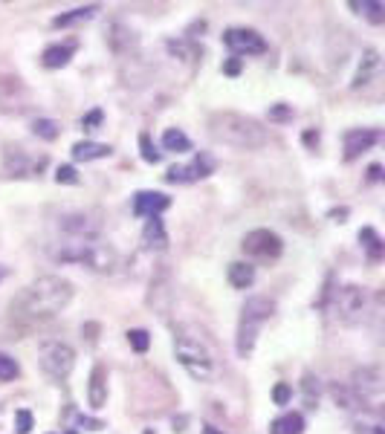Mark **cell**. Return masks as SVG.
I'll list each match as a JSON object with an SVG mask.
<instances>
[{"label": "cell", "mask_w": 385, "mask_h": 434, "mask_svg": "<svg viewBox=\"0 0 385 434\" xmlns=\"http://www.w3.org/2000/svg\"><path fill=\"white\" fill-rule=\"evenodd\" d=\"M301 388H304V397H307V403L313 406L316 399H319V379L313 374H304V382H301Z\"/></svg>", "instance_id": "cell-35"}, {"label": "cell", "mask_w": 385, "mask_h": 434, "mask_svg": "<svg viewBox=\"0 0 385 434\" xmlns=\"http://www.w3.org/2000/svg\"><path fill=\"white\" fill-rule=\"evenodd\" d=\"M377 142H379V131H374V127H350L345 134V159H357L368 148H374Z\"/></svg>", "instance_id": "cell-13"}, {"label": "cell", "mask_w": 385, "mask_h": 434, "mask_svg": "<svg viewBox=\"0 0 385 434\" xmlns=\"http://www.w3.org/2000/svg\"><path fill=\"white\" fill-rule=\"evenodd\" d=\"M32 134H35L38 139H44V142H55V139H58V134H61V125H58L55 119L41 116V119L32 122Z\"/></svg>", "instance_id": "cell-27"}, {"label": "cell", "mask_w": 385, "mask_h": 434, "mask_svg": "<svg viewBox=\"0 0 385 434\" xmlns=\"http://www.w3.org/2000/svg\"><path fill=\"white\" fill-rule=\"evenodd\" d=\"M127 345H131L136 353H145L148 347H151V336H148V330H127Z\"/></svg>", "instance_id": "cell-32"}, {"label": "cell", "mask_w": 385, "mask_h": 434, "mask_svg": "<svg viewBox=\"0 0 385 434\" xmlns=\"http://www.w3.org/2000/svg\"><path fill=\"white\" fill-rule=\"evenodd\" d=\"M21 377V365L15 362L9 353L0 350V382H12V379H18Z\"/></svg>", "instance_id": "cell-29"}, {"label": "cell", "mask_w": 385, "mask_h": 434, "mask_svg": "<svg viewBox=\"0 0 385 434\" xmlns=\"http://www.w3.org/2000/svg\"><path fill=\"white\" fill-rule=\"evenodd\" d=\"M46 168V156H32L24 148H12L6 145L3 151V177L9 180H29V177H41V171Z\"/></svg>", "instance_id": "cell-7"}, {"label": "cell", "mask_w": 385, "mask_h": 434, "mask_svg": "<svg viewBox=\"0 0 385 434\" xmlns=\"http://www.w3.org/2000/svg\"><path fill=\"white\" fill-rule=\"evenodd\" d=\"M174 356L195 382L215 379V353L206 345L203 333H197L195 327L183 325L174 330Z\"/></svg>", "instance_id": "cell-4"}, {"label": "cell", "mask_w": 385, "mask_h": 434, "mask_svg": "<svg viewBox=\"0 0 385 434\" xmlns=\"http://www.w3.org/2000/svg\"><path fill=\"white\" fill-rule=\"evenodd\" d=\"M96 12H99V6H78L73 12H64L58 15V18H53V26L55 29H64V26H75V24H87L96 18Z\"/></svg>", "instance_id": "cell-22"}, {"label": "cell", "mask_w": 385, "mask_h": 434, "mask_svg": "<svg viewBox=\"0 0 385 434\" xmlns=\"http://www.w3.org/2000/svg\"><path fill=\"white\" fill-rule=\"evenodd\" d=\"M70 154H73L75 163H93V159H107L114 154V148L105 142H75Z\"/></svg>", "instance_id": "cell-19"}, {"label": "cell", "mask_w": 385, "mask_h": 434, "mask_svg": "<svg viewBox=\"0 0 385 434\" xmlns=\"http://www.w3.org/2000/svg\"><path fill=\"white\" fill-rule=\"evenodd\" d=\"M330 394H333V399H336V406H342V408H357L359 406V399H357V394L350 391V388H345V385H333L330 388ZM365 406V403H362Z\"/></svg>", "instance_id": "cell-28"}, {"label": "cell", "mask_w": 385, "mask_h": 434, "mask_svg": "<svg viewBox=\"0 0 385 434\" xmlns=\"http://www.w3.org/2000/svg\"><path fill=\"white\" fill-rule=\"evenodd\" d=\"M99 122H102V110H90V114L82 119V127H84V131H93Z\"/></svg>", "instance_id": "cell-39"}, {"label": "cell", "mask_w": 385, "mask_h": 434, "mask_svg": "<svg viewBox=\"0 0 385 434\" xmlns=\"http://www.w3.org/2000/svg\"><path fill=\"white\" fill-rule=\"evenodd\" d=\"M50 258L55 264H78L90 272H99V275H114L122 264L119 252L99 237H70L61 240V244H53Z\"/></svg>", "instance_id": "cell-2"}, {"label": "cell", "mask_w": 385, "mask_h": 434, "mask_svg": "<svg viewBox=\"0 0 385 434\" xmlns=\"http://www.w3.org/2000/svg\"><path fill=\"white\" fill-rule=\"evenodd\" d=\"M55 183H64V186H75V183H78V174H75V168H73V165H61V168L55 171Z\"/></svg>", "instance_id": "cell-37"}, {"label": "cell", "mask_w": 385, "mask_h": 434, "mask_svg": "<svg viewBox=\"0 0 385 434\" xmlns=\"http://www.w3.org/2000/svg\"><path fill=\"white\" fill-rule=\"evenodd\" d=\"M87 399H90L93 408H105V403H107V371H105V365H96L93 368Z\"/></svg>", "instance_id": "cell-17"}, {"label": "cell", "mask_w": 385, "mask_h": 434, "mask_svg": "<svg viewBox=\"0 0 385 434\" xmlns=\"http://www.w3.org/2000/svg\"><path fill=\"white\" fill-rule=\"evenodd\" d=\"M359 244L365 246V252H368V258H371V261H382V255H385V244H382V237H379V232H377V229L365 226V229L359 232Z\"/></svg>", "instance_id": "cell-25"}, {"label": "cell", "mask_w": 385, "mask_h": 434, "mask_svg": "<svg viewBox=\"0 0 385 434\" xmlns=\"http://www.w3.org/2000/svg\"><path fill=\"white\" fill-rule=\"evenodd\" d=\"M269 119H276V122H284V119H293V107L290 105H276L269 110Z\"/></svg>", "instance_id": "cell-38"}, {"label": "cell", "mask_w": 385, "mask_h": 434, "mask_svg": "<svg viewBox=\"0 0 385 434\" xmlns=\"http://www.w3.org/2000/svg\"><path fill=\"white\" fill-rule=\"evenodd\" d=\"M229 284L235 289H249L255 284V266L252 264H244V261L229 264Z\"/></svg>", "instance_id": "cell-23"}, {"label": "cell", "mask_w": 385, "mask_h": 434, "mask_svg": "<svg viewBox=\"0 0 385 434\" xmlns=\"http://www.w3.org/2000/svg\"><path fill=\"white\" fill-rule=\"evenodd\" d=\"M58 226H61V232H67L70 237H96V235H99V220H93L84 212L64 215Z\"/></svg>", "instance_id": "cell-14"}, {"label": "cell", "mask_w": 385, "mask_h": 434, "mask_svg": "<svg viewBox=\"0 0 385 434\" xmlns=\"http://www.w3.org/2000/svg\"><path fill=\"white\" fill-rule=\"evenodd\" d=\"M38 362H41V371L53 382H64L75 368V350L61 339H46L38 347Z\"/></svg>", "instance_id": "cell-6"}, {"label": "cell", "mask_w": 385, "mask_h": 434, "mask_svg": "<svg viewBox=\"0 0 385 434\" xmlns=\"http://www.w3.org/2000/svg\"><path fill=\"white\" fill-rule=\"evenodd\" d=\"M304 142H307V145H313V142H319V134H313V131H310V134H304Z\"/></svg>", "instance_id": "cell-43"}, {"label": "cell", "mask_w": 385, "mask_h": 434, "mask_svg": "<svg viewBox=\"0 0 385 434\" xmlns=\"http://www.w3.org/2000/svg\"><path fill=\"white\" fill-rule=\"evenodd\" d=\"M200 434H226V431H220V428H215V426H203Z\"/></svg>", "instance_id": "cell-42"}, {"label": "cell", "mask_w": 385, "mask_h": 434, "mask_svg": "<svg viewBox=\"0 0 385 434\" xmlns=\"http://www.w3.org/2000/svg\"><path fill=\"white\" fill-rule=\"evenodd\" d=\"M171 206V197L163 191H136L134 195V215L136 217H159Z\"/></svg>", "instance_id": "cell-12"}, {"label": "cell", "mask_w": 385, "mask_h": 434, "mask_svg": "<svg viewBox=\"0 0 385 434\" xmlns=\"http://www.w3.org/2000/svg\"><path fill=\"white\" fill-rule=\"evenodd\" d=\"M223 44L232 55H264L267 53V41L261 32L255 29H247V26H232L223 32Z\"/></svg>", "instance_id": "cell-9"}, {"label": "cell", "mask_w": 385, "mask_h": 434, "mask_svg": "<svg viewBox=\"0 0 385 434\" xmlns=\"http://www.w3.org/2000/svg\"><path fill=\"white\" fill-rule=\"evenodd\" d=\"M368 174H371V180L377 183L379 177H382V168H379V165H371V168H368Z\"/></svg>", "instance_id": "cell-40"}, {"label": "cell", "mask_w": 385, "mask_h": 434, "mask_svg": "<svg viewBox=\"0 0 385 434\" xmlns=\"http://www.w3.org/2000/svg\"><path fill=\"white\" fill-rule=\"evenodd\" d=\"M258 333H261V325H255V321H240L238 325V356L240 359H249L252 350H255V342H258Z\"/></svg>", "instance_id": "cell-18"}, {"label": "cell", "mask_w": 385, "mask_h": 434, "mask_svg": "<svg viewBox=\"0 0 385 434\" xmlns=\"http://www.w3.org/2000/svg\"><path fill=\"white\" fill-rule=\"evenodd\" d=\"M73 284L61 275H41L26 284L18 296L12 298V316L26 321V325H41V321L55 318L73 301Z\"/></svg>", "instance_id": "cell-1"}, {"label": "cell", "mask_w": 385, "mask_h": 434, "mask_svg": "<svg viewBox=\"0 0 385 434\" xmlns=\"http://www.w3.org/2000/svg\"><path fill=\"white\" fill-rule=\"evenodd\" d=\"M276 313V301L267 296H252L247 298V304L240 307V321H255V325H264V321Z\"/></svg>", "instance_id": "cell-15"}, {"label": "cell", "mask_w": 385, "mask_h": 434, "mask_svg": "<svg viewBox=\"0 0 385 434\" xmlns=\"http://www.w3.org/2000/svg\"><path fill=\"white\" fill-rule=\"evenodd\" d=\"M139 148H142V159H145V163H151V165H156L159 159H163V151H156V148H154V142H151L148 134H142V136H139Z\"/></svg>", "instance_id": "cell-33"}, {"label": "cell", "mask_w": 385, "mask_h": 434, "mask_svg": "<svg viewBox=\"0 0 385 434\" xmlns=\"http://www.w3.org/2000/svg\"><path fill=\"white\" fill-rule=\"evenodd\" d=\"M377 70H379V53H377V50H365L362 64H359V70H357V75H354V84H350V87H362V84H368Z\"/></svg>", "instance_id": "cell-24"}, {"label": "cell", "mask_w": 385, "mask_h": 434, "mask_svg": "<svg viewBox=\"0 0 385 434\" xmlns=\"http://www.w3.org/2000/svg\"><path fill=\"white\" fill-rule=\"evenodd\" d=\"M142 244L148 249H165L168 246V235H165V226L159 217H148L145 229H142Z\"/></svg>", "instance_id": "cell-20"}, {"label": "cell", "mask_w": 385, "mask_h": 434, "mask_svg": "<svg viewBox=\"0 0 385 434\" xmlns=\"http://www.w3.org/2000/svg\"><path fill=\"white\" fill-rule=\"evenodd\" d=\"M304 431V417L298 411H287L269 423V434H301Z\"/></svg>", "instance_id": "cell-21"}, {"label": "cell", "mask_w": 385, "mask_h": 434, "mask_svg": "<svg viewBox=\"0 0 385 434\" xmlns=\"http://www.w3.org/2000/svg\"><path fill=\"white\" fill-rule=\"evenodd\" d=\"M208 131L212 136L223 145H232V148L240 151H255L267 145V127L261 122H255L252 116L244 114H232V110H223V114H215L208 119Z\"/></svg>", "instance_id": "cell-3"}, {"label": "cell", "mask_w": 385, "mask_h": 434, "mask_svg": "<svg viewBox=\"0 0 385 434\" xmlns=\"http://www.w3.org/2000/svg\"><path fill=\"white\" fill-rule=\"evenodd\" d=\"M145 434H154V431H151V428H148V431H145Z\"/></svg>", "instance_id": "cell-45"}, {"label": "cell", "mask_w": 385, "mask_h": 434, "mask_svg": "<svg viewBox=\"0 0 385 434\" xmlns=\"http://www.w3.org/2000/svg\"><path fill=\"white\" fill-rule=\"evenodd\" d=\"M75 41H67V44H50L44 50V55H41V64L46 70H61V67H67L70 64V58L75 55Z\"/></svg>", "instance_id": "cell-16"}, {"label": "cell", "mask_w": 385, "mask_h": 434, "mask_svg": "<svg viewBox=\"0 0 385 434\" xmlns=\"http://www.w3.org/2000/svg\"><path fill=\"white\" fill-rule=\"evenodd\" d=\"M15 428H18V434H29L32 431V414L26 408L15 411Z\"/></svg>", "instance_id": "cell-36"}, {"label": "cell", "mask_w": 385, "mask_h": 434, "mask_svg": "<svg viewBox=\"0 0 385 434\" xmlns=\"http://www.w3.org/2000/svg\"><path fill=\"white\" fill-rule=\"evenodd\" d=\"M350 9L365 12L374 24H382V21H385V6H382V3H371V0H362V3H357V0H354V3H350Z\"/></svg>", "instance_id": "cell-30"}, {"label": "cell", "mask_w": 385, "mask_h": 434, "mask_svg": "<svg viewBox=\"0 0 385 434\" xmlns=\"http://www.w3.org/2000/svg\"><path fill=\"white\" fill-rule=\"evenodd\" d=\"M293 399V385L290 382H278L276 388H272V403L276 406H287Z\"/></svg>", "instance_id": "cell-34"}, {"label": "cell", "mask_w": 385, "mask_h": 434, "mask_svg": "<svg viewBox=\"0 0 385 434\" xmlns=\"http://www.w3.org/2000/svg\"><path fill=\"white\" fill-rule=\"evenodd\" d=\"M3 278H6V269H3V266H0V281H3Z\"/></svg>", "instance_id": "cell-44"}, {"label": "cell", "mask_w": 385, "mask_h": 434, "mask_svg": "<svg viewBox=\"0 0 385 434\" xmlns=\"http://www.w3.org/2000/svg\"><path fill=\"white\" fill-rule=\"evenodd\" d=\"M67 417L73 420V426H75V428H87V431H102V428H105V423H102V420H96V417H87V414H78L75 408H70V411H67Z\"/></svg>", "instance_id": "cell-31"}, {"label": "cell", "mask_w": 385, "mask_h": 434, "mask_svg": "<svg viewBox=\"0 0 385 434\" xmlns=\"http://www.w3.org/2000/svg\"><path fill=\"white\" fill-rule=\"evenodd\" d=\"M328 310L336 321L342 325H357V321L368 313V289L359 284H342L330 293Z\"/></svg>", "instance_id": "cell-5"}, {"label": "cell", "mask_w": 385, "mask_h": 434, "mask_svg": "<svg viewBox=\"0 0 385 434\" xmlns=\"http://www.w3.org/2000/svg\"><path fill=\"white\" fill-rule=\"evenodd\" d=\"M238 70H240L238 61H229V64H226V73H229V75H238Z\"/></svg>", "instance_id": "cell-41"}, {"label": "cell", "mask_w": 385, "mask_h": 434, "mask_svg": "<svg viewBox=\"0 0 385 434\" xmlns=\"http://www.w3.org/2000/svg\"><path fill=\"white\" fill-rule=\"evenodd\" d=\"M163 148L183 154V151H191V139L180 131V127H168V131L163 134Z\"/></svg>", "instance_id": "cell-26"}, {"label": "cell", "mask_w": 385, "mask_h": 434, "mask_svg": "<svg viewBox=\"0 0 385 434\" xmlns=\"http://www.w3.org/2000/svg\"><path fill=\"white\" fill-rule=\"evenodd\" d=\"M212 171H215V159L208 156V154H197L188 165H171L168 174H165V183H171V186H188V183L206 180Z\"/></svg>", "instance_id": "cell-10"}, {"label": "cell", "mask_w": 385, "mask_h": 434, "mask_svg": "<svg viewBox=\"0 0 385 434\" xmlns=\"http://www.w3.org/2000/svg\"><path fill=\"white\" fill-rule=\"evenodd\" d=\"M350 391L357 394L359 403H365V399H371V397H379V391H382V374L377 371V368H359V371H354Z\"/></svg>", "instance_id": "cell-11"}, {"label": "cell", "mask_w": 385, "mask_h": 434, "mask_svg": "<svg viewBox=\"0 0 385 434\" xmlns=\"http://www.w3.org/2000/svg\"><path fill=\"white\" fill-rule=\"evenodd\" d=\"M240 249H244L249 258H255V261H276V258H281V252H284V240L276 232H269V229H252L244 237Z\"/></svg>", "instance_id": "cell-8"}]
</instances>
